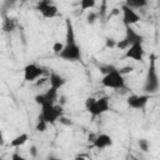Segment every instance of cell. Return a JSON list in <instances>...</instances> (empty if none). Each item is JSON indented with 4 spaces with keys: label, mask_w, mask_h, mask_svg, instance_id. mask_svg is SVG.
Here are the masks:
<instances>
[{
    "label": "cell",
    "mask_w": 160,
    "mask_h": 160,
    "mask_svg": "<svg viewBox=\"0 0 160 160\" xmlns=\"http://www.w3.org/2000/svg\"><path fill=\"white\" fill-rule=\"evenodd\" d=\"M45 70L42 66H39L38 64H28L24 68V80L26 82H35L40 78H42Z\"/></svg>",
    "instance_id": "cell-7"
},
{
    "label": "cell",
    "mask_w": 160,
    "mask_h": 160,
    "mask_svg": "<svg viewBox=\"0 0 160 160\" xmlns=\"http://www.w3.org/2000/svg\"><path fill=\"white\" fill-rule=\"evenodd\" d=\"M101 85L108 89H115V90H125L126 89V80L124 75L120 74L118 69L105 74L102 79L100 80Z\"/></svg>",
    "instance_id": "cell-2"
},
{
    "label": "cell",
    "mask_w": 160,
    "mask_h": 160,
    "mask_svg": "<svg viewBox=\"0 0 160 160\" xmlns=\"http://www.w3.org/2000/svg\"><path fill=\"white\" fill-rule=\"evenodd\" d=\"M96 20H98V14H96V11H89L88 15H86V22L90 24V25H92V24L96 22Z\"/></svg>",
    "instance_id": "cell-23"
},
{
    "label": "cell",
    "mask_w": 160,
    "mask_h": 160,
    "mask_svg": "<svg viewBox=\"0 0 160 160\" xmlns=\"http://www.w3.org/2000/svg\"><path fill=\"white\" fill-rule=\"evenodd\" d=\"M116 68L114 66V65H101L100 66V71L105 75V74H108V72H110V71H112V70H115Z\"/></svg>",
    "instance_id": "cell-25"
},
{
    "label": "cell",
    "mask_w": 160,
    "mask_h": 160,
    "mask_svg": "<svg viewBox=\"0 0 160 160\" xmlns=\"http://www.w3.org/2000/svg\"><path fill=\"white\" fill-rule=\"evenodd\" d=\"M16 28V21L15 19L10 18V16H4V20H2V25H1V29L4 32H11L14 31Z\"/></svg>",
    "instance_id": "cell-15"
},
{
    "label": "cell",
    "mask_w": 160,
    "mask_h": 160,
    "mask_svg": "<svg viewBox=\"0 0 160 160\" xmlns=\"http://www.w3.org/2000/svg\"><path fill=\"white\" fill-rule=\"evenodd\" d=\"M58 121H60V122H61L62 125H65V126H71V125H72V121H71V119H70V118H66L65 115L60 116V119H59Z\"/></svg>",
    "instance_id": "cell-27"
},
{
    "label": "cell",
    "mask_w": 160,
    "mask_h": 160,
    "mask_svg": "<svg viewBox=\"0 0 160 160\" xmlns=\"http://www.w3.org/2000/svg\"><path fill=\"white\" fill-rule=\"evenodd\" d=\"M145 56V50L142 46V42H135L132 44L128 50H125L124 58L131 59L134 61H142Z\"/></svg>",
    "instance_id": "cell-10"
},
{
    "label": "cell",
    "mask_w": 160,
    "mask_h": 160,
    "mask_svg": "<svg viewBox=\"0 0 160 160\" xmlns=\"http://www.w3.org/2000/svg\"><path fill=\"white\" fill-rule=\"evenodd\" d=\"M110 110V100L108 96H101L99 99H95L94 104L88 109L91 116H100Z\"/></svg>",
    "instance_id": "cell-6"
},
{
    "label": "cell",
    "mask_w": 160,
    "mask_h": 160,
    "mask_svg": "<svg viewBox=\"0 0 160 160\" xmlns=\"http://www.w3.org/2000/svg\"><path fill=\"white\" fill-rule=\"evenodd\" d=\"M138 145H139V148H140L141 151H144V152H148L149 151L150 144H149V141L146 139H139L138 140Z\"/></svg>",
    "instance_id": "cell-21"
},
{
    "label": "cell",
    "mask_w": 160,
    "mask_h": 160,
    "mask_svg": "<svg viewBox=\"0 0 160 160\" xmlns=\"http://www.w3.org/2000/svg\"><path fill=\"white\" fill-rule=\"evenodd\" d=\"M11 160H28V159L24 158V156H21V155L18 154V152H14V154L11 155Z\"/></svg>",
    "instance_id": "cell-31"
},
{
    "label": "cell",
    "mask_w": 160,
    "mask_h": 160,
    "mask_svg": "<svg viewBox=\"0 0 160 160\" xmlns=\"http://www.w3.org/2000/svg\"><path fill=\"white\" fill-rule=\"evenodd\" d=\"M120 11H122V22L125 24V26H131L134 24H138L141 20L140 15L135 10H132L129 6H126L125 4H122Z\"/></svg>",
    "instance_id": "cell-12"
},
{
    "label": "cell",
    "mask_w": 160,
    "mask_h": 160,
    "mask_svg": "<svg viewBox=\"0 0 160 160\" xmlns=\"http://www.w3.org/2000/svg\"><path fill=\"white\" fill-rule=\"evenodd\" d=\"M62 60L66 61H79L81 60V49L75 42H65L64 49L58 54Z\"/></svg>",
    "instance_id": "cell-5"
},
{
    "label": "cell",
    "mask_w": 160,
    "mask_h": 160,
    "mask_svg": "<svg viewBox=\"0 0 160 160\" xmlns=\"http://www.w3.org/2000/svg\"><path fill=\"white\" fill-rule=\"evenodd\" d=\"M126 6H129L130 9H132V10H139V9H142V8H145L146 5H148V1L146 0H128V1H125L124 2Z\"/></svg>",
    "instance_id": "cell-18"
},
{
    "label": "cell",
    "mask_w": 160,
    "mask_h": 160,
    "mask_svg": "<svg viewBox=\"0 0 160 160\" xmlns=\"http://www.w3.org/2000/svg\"><path fill=\"white\" fill-rule=\"evenodd\" d=\"M58 99H59L58 90H55V89H52V88H49L45 92L38 94V95H35V98H34V100H35V102H36L38 105H42V104H45V102H48V104H56Z\"/></svg>",
    "instance_id": "cell-9"
},
{
    "label": "cell",
    "mask_w": 160,
    "mask_h": 160,
    "mask_svg": "<svg viewBox=\"0 0 160 160\" xmlns=\"http://www.w3.org/2000/svg\"><path fill=\"white\" fill-rule=\"evenodd\" d=\"M96 14H98V20H100L102 22L106 21V19H108V2L106 1H101L100 8L96 11Z\"/></svg>",
    "instance_id": "cell-19"
},
{
    "label": "cell",
    "mask_w": 160,
    "mask_h": 160,
    "mask_svg": "<svg viewBox=\"0 0 160 160\" xmlns=\"http://www.w3.org/2000/svg\"><path fill=\"white\" fill-rule=\"evenodd\" d=\"M118 14H120V10H119L118 8H115V9H112V10L110 11V16H111V15H118Z\"/></svg>",
    "instance_id": "cell-34"
},
{
    "label": "cell",
    "mask_w": 160,
    "mask_h": 160,
    "mask_svg": "<svg viewBox=\"0 0 160 160\" xmlns=\"http://www.w3.org/2000/svg\"><path fill=\"white\" fill-rule=\"evenodd\" d=\"M111 145H112V139L108 134H99V135H96V138L92 141V146L99 149V150L106 149V148H109Z\"/></svg>",
    "instance_id": "cell-13"
},
{
    "label": "cell",
    "mask_w": 160,
    "mask_h": 160,
    "mask_svg": "<svg viewBox=\"0 0 160 160\" xmlns=\"http://www.w3.org/2000/svg\"><path fill=\"white\" fill-rule=\"evenodd\" d=\"M0 160H4V159H2V158H0Z\"/></svg>",
    "instance_id": "cell-38"
},
{
    "label": "cell",
    "mask_w": 160,
    "mask_h": 160,
    "mask_svg": "<svg viewBox=\"0 0 160 160\" xmlns=\"http://www.w3.org/2000/svg\"><path fill=\"white\" fill-rule=\"evenodd\" d=\"M46 129H48V124L44 120L38 119V122L35 125V130L39 131V132H44V131H46Z\"/></svg>",
    "instance_id": "cell-22"
},
{
    "label": "cell",
    "mask_w": 160,
    "mask_h": 160,
    "mask_svg": "<svg viewBox=\"0 0 160 160\" xmlns=\"http://www.w3.org/2000/svg\"><path fill=\"white\" fill-rule=\"evenodd\" d=\"M149 100H150V95H148V94H144V95H130V96L126 98V104L131 109L140 110V109H144L146 106Z\"/></svg>",
    "instance_id": "cell-11"
},
{
    "label": "cell",
    "mask_w": 160,
    "mask_h": 160,
    "mask_svg": "<svg viewBox=\"0 0 160 160\" xmlns=\"http://www.w3.org/2000/svg\"><path fill=\"white\" fill-rule=\"evenodd\" d=\"M28 140H29V135H28L26 132H22V134H20V135L15 136V138L11 140L10 146H12V148H20V146L24 145Z\"/></svg>",
    "instance_id": "cell-17"
},
{
    "label": "cell",
    "mask_w": 160,
    "mask_h": 160,
    "mask_svg": "<svg viewBox=\"0 0 160 160\" xmlns=\"http://www.w3.org/2000/svg\"><path fill=\"white\" fill-rule=\"evenodd\" d=\"M40 108H41V111H40V115H39L38 119L44 120L48 125L49 124H51V125L55 124L60 119V116L64 115L62 106L56 105V104H48V102H45V104L40 105Z\"/></svg>",
    "instance_id": "cell-1"
},
{
    "label": "cell",
    "mask_w": 160,
    "mask_h": 160,
    "mask_svg": "<svg viewBox=\"0 0 160 160\" xmlns=\"http://www.w3.org/2000/svg\"><path fill=\"white\" fill-rule=\"evenodd\" d=\"M159 86H160V82H159V76H158L156 66H155V62L151 61V65L148 69V74H146L145 84H144L142 89H144L145 92H148V95H151V94L158 92Z\"/></svg>",
    "instance_id": "cell-3"
},
{
    "label": "cell",
    "mask_w": 160,
    "mask_h": 160,
    "mask_svg": "<svg viewBox=\"0 0 160 160\" xmlns=\"http://www.w3.org/2000/svg\"><path fill=\"white\" fill-rule=\"evenodd\" d=\"M29 152H30V156H31V158H36V156H38V154H39L38 148H36L35 145H31V146H30Z\"/></svg>",
    "instance_id": "cell-29"
},
{
    "label": "cell",
    "mask_w": 160,
    "mask_h": 160,
    "mask_svg": "<svg viewBox=\"0 0 160 160\" xmlns=\"http://www.w3.org/2000/svg\"><path fill=\"white\" fill-rule=\"evenodd\" d=\"M96 5L95 0H81L80 1V11H85V10H90Z\"/></svg>",
    "instance_id": "cell-20"
},
{
    "label": "cell",
    "mask_w": 160,
    "mask_h": 160,
    "mask_svg": "<svg viewBox=\"0 0 160 160\" xmlns=\"http://www.w3.org/2000/svg\"><path fill=\"white\" fill-rule=\"evenodd\" d=\"M46 81H48V79H46V78H40L39 80H36V81H35V84H36V86H40V85L45 84Z\"/></svg>",
    "instance_id": "cell-32"
},
{
    "label": "cell",
    "mask_w": 160,
    "mask_h": 160,
    "mask_svg": "<svg viewBox=\"0 0 160 160\" xmlns=\"http://www.w3.org/2000/svg\"><path fill=\"white\" fill-rule=\"evenodd\" d=\"M48 81L50 82V88H52L55 90H59L60 88H62L66 84V79L55 71H51L50 76L48 78Z\"/></svg>",
    "instance_id": "cell-14"
},
{
    "label": "cell",
    "mask_w": 160,
    "mask_h": 160,
    "mask_svg": "<svg viewBox=\"0 0 160 160\" xmlns=\"http://www.w3.org/2000/svg\"><path fill=\"white\" fill-rule=\"evenodd\" d=\"M50 160H62V159H59V158H51Z\"/></svg>",
    "instance_id": "cell-37"
},
{
    "label": "cell",
    "mask_w": 160,
    "mask_h": 160,
    "mask_svg": "<svg viewBox=\"0 0 160 160\" xmlns=\"http://www.w3.org/2000/svg\"><path fill=\"white\" fill-rule=\"evenodd\" d=\"M105 46L108 49H114L116 46V40H114L112 38H106L105 39Z\"/></svg>",
    "instance_id": "cell-24"
},
{
    "label": "cell",
    "mask_w": 160,
    "mask_h": 160,
    "mask_svg": "<svg viewBox=\"0 0 160 160\" xmlns=\"http://www.w3.org/2000/svg\"><path fill=\"white\" fill-rule=\"evenodd\" d=\"M118 70L120 71L121 75H125V74H128V72H131V71L134 70V68H132V66H124V68L118 69Z\"/></svg>",
    "instance_id": "cell-28"
},
{
    "label": "cell",
    "mask_w": 160,
    "mask_h": 160,
    "mask_svg": "<svg viewBox=\"0 0 160 160\" xmlns=\"http://www.w3.org/2000/svg\"><path fill=\"white\" fill-rule=\"evenodd\" d=\"M66 25V42H75V32H74V25L70 19L65 20Z\"/></svg>",
    "instance_id": "cell-16"
},
{
    "label": "cell",
    "mask_w": 160,
    "mask_h": 160,
    "mask_svg": "<svg viewBox=\"0 0 160 160\" xmlns=\"http://www.w3.org/2000/svg\"><path fill=\"white\" fill-rule=\"evenodd\" d=\"M59 102H60V106H62L66 102V96L65 95H60L59 96Z\"/></svg>",
    "instance_id": "cell-33"
},
{
    "label": "cell",
    "mask_w": 160,
    "mask_h": 160,
    "mask_svg": "<svg viewBox=\"0 0 160 160\" xmlns=\"http://www.w3.org/2000/svg\"><path fill=\"white\" fill-rule=\"evenodd\" d=\"M74 160H86V159H85L82 155H78V156H75V159H74Z\"/></svg>",
    "instance_id": "cell-36"
},
{
    "label": "cell",
    "mask_w": 160,
    "mask_h": 160,
    "mask_svg": "<svg viewBox=\"0 0 160 160\" xmlns=\"http://www.w3.org/2000/svg\"><path fill=\"white\" fill-rule=\"evenodd\" d=\"M94 101H95V98H92V96H91V98H88V99L85 100V109L88 110V109L94 104Z\"/></svg>",
    "instance_id": "cell-30"
},
{
    "label": "cell",
    "mask_w": 160,
    "mask_h": 160,
    "mask_svg": "<svg viewBox=\"0 0 160 160\" xmlns=\"http://www.w3.org/2000/svg\"><path fill=\"white\" fill-rule=\"evenodd\" d=\"M4 142H5V140H4V135H2V131L0 130V148L4 145Z\"/></svg>",
    "instance_id": "cell-35"
},
{
    "label": "cell",
    "mask_w": 160,
    "mask_h": 160,
    "mask_svg": "<svg viewBox=\"0 0 160 160\" xmlns=\"http://www.w3.org/2000/svg\"><path fill=\"white\" fill-rule=\"evenodd\" d=\"M126 31H125V38L120 41H116V49L119 50H128L132 44L135 42H142L144 41V36L139 32H136L131 26H125Z\"/></svg>",
    "instance_id": "cell-4"
},
{
    "label": "cell",
    "mask_w": 160,
    "mask_h": 160,
    "mask_svg": "<svg viewBox=\"0 0 160 160\" xmlns=\"http://www.w3.org/2000/svg\"><path fill=\"white\" fill-rule=\"evenodd\" d=\"M36 9L40 11V14L45 19H52V18L59 16L58 6L52 1H50V0H41V1H39L38 5H36Z\"/></svg>",
    "instance_id": "cell-8"
},
{
    "label": "cell",
    "mask_w": 160,
    "mask_h": 160,
    "mask_svg": "<svg viewBox=\"0 0 160 160\" xmlns=\"http://www.w3.org/2000/svg\"><path fill=\"white\" fill-rule=\"evenodd\" d=\"M62 49H64V44H62V42H60V41L54 42V45H52V51H54L55 54H59Z\"/></svg>",
    "instance_id": "cell-26"
}]
</instances>
